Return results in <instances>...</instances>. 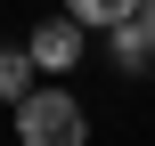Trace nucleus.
<instances>
[{
    "mask_svg": "<svg viewBox=\"0 0 155 146\" xmlns=\"http://www.w3.org/2000/svg\"><path fill=\"white\" fill-rule=\"evenodd\" d=\"M25 49H33L41 73H74V57H82V24H74V16H49V24H33Z\"/></svg>",
    "mask_w": 155,
    "mask_h": 146,
    "instance_id": "f03ea898",
    "label": "nucleus"
},
{
    "mask_svg": "<svg viewBox=\"0 0 155 146\" xmlns=\"http://www.w3.org/2000/svg\"><path fill=\"white\" fill-rule=\"evenodd\" d=\"M131 8H139V0H65V16H74V24H123Z\"/></svg>",
    "mask_w": 155,
    "mask_h": 146,
    "instance_id": "20e7f679",
    "label": "nucleus"
},
{
    "mask_svg": "<svg viewBox=\"0 0 155 146\" xmlns=\"http://www.w3.org/2000/svg\"><path fill=\"white\" fill-rule=\"evenodd\" d=\"M33 73H41V65H33V49H0V98H8V106L33 89Z\"/></svg>",
    "mask_w": 155,
    "mask_h": 146,
    "instance_id": "7ed1b4c3",
    "label": "nucleus"
},
{
    "mask_svg": "<svg viewBox=\"0 0 155 146\" xmlns=\"http://www.w3.org/2000/svg\"><path fill=\"white\" fill-rule=\"evenodd\" d=\"M16 138L25 146H90V114L74 89H25L16 98Z\"/></svg>",
    "mask_w": 155,
    "mask_h": 146,
    "instance_id": "f257e3e1",
    "label": "nucleus"
},
{
    "mask_svg": "<svg viewBox=\"0 0 155 146\" xmlns=\"http://www.w3.org/2000/svg\"><path fill=\"white\" fill-rule=\"evenodd\" d=\"M123 24H131V33H139V41H147V49H155V0H139V8L123 16Z\"/></svg>",
    "mask_w": 155,
    "mask_h": 146,
    "instance_id": "39448f33",
    "label": "nucleus"
}]
</instances>
